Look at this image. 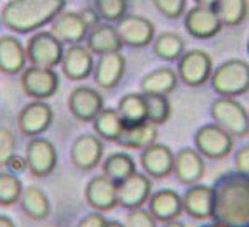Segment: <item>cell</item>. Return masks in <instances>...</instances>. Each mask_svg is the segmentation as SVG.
<instances>
[{"instance_id":"45","label":"cell","mask_w":249,"mask_h":227,"mask_svg":"<svg viewBox=\"0 0 249 227\" xmlns=\"http://www.w3.org/2000/svg\"><path fill=\"white\" fill-rule=\"evenodd\" d=\"M218 2H219V0H195V5L208 7V9H214Z\"/></svg>"},{"instance_id":"31","label":"cell","mask_w":249,"mask_h":227,"mask_svg":"<svg viewBox=\"0 0 249 227\" xmlns=\"http://www.w3.org/2000/svg\"><path fill=\"white\" fill-rule=\"evenodd\" d=\"M93 130L102 141L116 143L124 130V123L120 118L116 108H103L93 119Z\"/></svg>"},{"instance_id":"27","label":"cell","mask_w":249,"mask_h":227,"mask_svg":"<svg viewBox=\"0 0 249 227\" xmlns=\"http://www.w3.org/2000/svg\"><path fill=\"white\" fill-rule=\"evenodd\" d=\"M18 206L22 212L32 221H45L50 216L52 204L50 197L38 186H27L22 191V196L18 199Z\"/></svg>"},{"instance_id":"12","label":"cell","mask_w":249,"mask_h":227,"mask_svg":"<svg viewBox=\"0 0 249 227\" xmlns=\"http://www.w3.org/2000/svg\"><path fill=\"white\" fill-rule=\"evenodd\" d=\"M53 121V110L47 101H35L23 105V108L18 111L17 126L18 131L27 138H38L50 128Z\"/></svg>"},{"instance_id":"23","label":"cell","mask_w":249,"mask_h":227,"mask_svg":"<svg viewBox=\"0 0 249 227\" xmlns=\"http://www.w3.org/2000/svg\"><path fill=\"white\" fill-rule=\"evenodd\" d=\"M183 199V212L195 221H206L211 219L213 211V189L206 184H193L188 186Z\"/></svg>"},{"instance_id":"26","label":"cell","mask_w":249,"mask_h":227,"mask_svg":"<svg viewBox=\"0 0 249 227\" xmlns=\"http://www.w3.org/2000/svg\"><path fill=\"white\" fill-rule=\"evenodd\" d=\"M178 75L171 66H158L146 73L140 81V93L143 95H170L178 88Z\"/></svg>"},{"instance_id":"49","label":"cell","mask_w":249,"mask_h":227,"mask_svg":"<svg viewBox=\"0 0 249 227\" xmlns=\"http://www.w3.org/2000/svg\"><path fill=\"white\" fill-rule=\"evenodd\" d=\"M248 55H249V38H248Z\"/></svg>"},{"instance_id":"11","label":"cell","mask_w":249,"mask_h":227,"mask_svg":"<svg viewBox=\"0 0 249 227\" xmlns=\"http://www.w3.org/2000/svg\"><path fill=\"white\" fill-rule=\"evenodd\" d=\"M105 146L96 134L83 133L73 139L70 148V161L78 171L90 173L98 168L103 161Z\"/></svg>"},{"instance_id":"36","label":"cell","mask_w":249,"mask_h":227,"mask_svg":"<svg viewBox=\"0 0 249 227\" xmlns=\"http://www.w3.org/2000/svg\"><path fill=\"white\" fill-rule=\"evenodd\" d=\"M93 9L107 23H116L128 12V0H93Z\"/></svg>"},{"instance_id":"7","label":"cell","mask_w":249,"mask_h":227,"mask_svg":"<svg viewBox=\"0 0 249 227\" xmlns=\"http://www.w3.org/2000/svg\"><path fill=\"white\" fill-rule=\"evenodd\" d=\"M193 141H195V149L210 161H221L230 156L234 149V138L230 136L214 123H206L199 126Z\"/></svg>"},{"instance_id":"21","label":"cell","mask_w":249,"mask_h":227,"mask_svg":"<svg viewBox=\"0 0 249 227\" xmlns=\"http://www.w3.org/2000/svg\"><path fill=\"white\" fill-rule=\"evenodd\" d=\"M126 70V58L118 53H108L98 57L93 66V80L96 86L102 90H113L122 81Z\"/></svg>"},{"instance_id":"19","label":"cell","mask_w":249,"mask_h":227,"mask_svg":"<svg viewBox=\"0 0 249 227\" xmlns=\"http://www.w3.org/2000/svg\"><path fill=\"white\" fill-rule=\"evenodd\" d=\"M63 75L70 81H83L93 73L95 58L91 51L83 45H70L63 51L62 62H60Z\"/></svg>"},{"instance_id":"22","label":"cell","mask_w":249,"mask_h":227,"mask_svg":"<svg viewBox=\"0 0 249 227\" xmlns=\"http://www.w3.org/2000/svg\"><path fill=\"white\" fill-rule=\"evenodd\" d=\"M50 32L63 45H78L83 38H87L90 29L80 17L78 12H60L53 22L50 23Z\"/></svg>"},{"instance_id":"40","label":"cell","mask_w":249,"mask_h":227,"mask_svg":"<svg viewBox=\"0 0 249 227\" xmlns=\"http://www.w3.org/2000/svg\"><path fill=\"white\" fill-rule=\"evenodd\" d=\"M3 171H7V173L14 174V176H20V174H23L27 171V161L23 156H20V154H12V156L7 159V162L3 164Z\"/></svg>"},{"instance_id":"28","label":"cell","mask_w":249,"mask_h":227,"mask_svg":"<svg viewBox=\"0 0 249 227\" xmlns=\"http://www.w3.org/2000/svg\"><path fill=\"white\" fill-rule=\"evenodd\" d=\"M156 138H158V128L146 121L136 126H124L122 136L118 138L116 145L124 149L142 151L156 143Z\"/></svg>"},{"instance_id":"25","label":"cell","mask_w":249,"mask_h":227,"mask_svg":"<svg viewBox=\"0 0 249 227\" xmlns=\"http://www.w3.org/2000/svg\"><path fill=\"white\" fill-rule=\"evenodd\" d=\"M87 49L91 55H108L118 53L123 49V43L116 33L115 25L111 23H98L95 29H91L87 35Z\"/></svg>"},{"instance_id":"14","label":"cell","mask_w":249,"mask_h":227,"mask_svg":"<svg viewBox=\"0 0 249 227\" xmlns=\"http://www.w3.org/2000/svg\"><path fill=\"white\" fill-rule=\"evenodd\" d=\"M105 108V99L93 86L80 85L71 90L68 97V110L71 116L82 123H90Z\"/></svg>"},{"instance_id":"15","label":"cell","mask_w":249,"mask_h":227,"mask_svg":"<svg viewBox=\"0 0 249 227\" xmlns=\"http://www.w3.org/2000/svg\"><path fill=\"white\" fill-rule=\"evenodd\" d=\"M183 17H184L183 20L184 29H186V32L193 38H198V40L214 38L223 30V23H221L214 9L195 5L190 10L184 12Z\"/></svg>"},{"instance_id":"24","label":"cell","mask_w":249,"mask_h":227,"mask_svg":"<svg viewBox=\"0 0 249 227\" xmlns=\"http://www.w3.org/2000/svg\"><path fill=\"white\" fill-rule=\"evenodd\" d=\"M25 45L14 35L0 37V71L5 75H17L25 70Z\"/></svg>"},{"instance_id":"38","label":"cell","mask_w":249,"mask_h":227,"mask_svg":"<svg viewBox=\"0 0 249 227\" xmlns=\"http://www.w3.org/2000/svg\"><path fill=\"white\" fill-rule=\"evenodd\" d=\"M15 153H17V139L14 131L0 126V166L5 164L7 159Z\"/></svg>"},{"instance_id":"6","label":"cell","mask_w":249,"mask_h":227,"mask_svg":"<svg viewBox=\"0 0 249 227\" xmlns=\"http://www.w3.org/2000/svg\"><path fill=\"white\" fill-rule=\"evenodd\" d=\"M214 63H213L211 55L206 50L191 49L186 50L179 57L178 65H176V75L181 83L191 88H199L210 81Z\"/></svg>"},{"instance_id":"17","label":"cell","mask_w":249,"mask_h":227,"mask_svg":"<svg viewBox=\"0 0 249 227\" xmlns=\"http://www.w3.org/2000/svg\"><path fill=\"white\" fill-rule=\"evenodd\" d=\"M173 174L183 186L198 184L206 174V161L195 148H181L175 153Z\"/></svg>"},{"instance_id":"9","label":"cell","mask_w":249,"mask_h":227,"mask_svg":"<svg viewBox=\"0 0 249 227\" xmlns=\"http://www.w3.org/2000/svg\"><path fill=\"white\" fill-rule=\"evenodd\" d=\"M27 171L34 178H47L57 169L58 153L50 139L38 136L32 138L25 148Z\"/></svg>"},{"instance_id":"44","label":"cell","mask_w":249,"mask_h":227,"mask_svg":"<svg viewBox=\"0 0 249 227\" xmlns=\"http://www.w3.org/2000/svg\"><path fill=\"white\" fill-rule=\"evenodd\" d=\"M0 227H17V224H15V221L12 217L0 214Z\"/></svg>"},{"instance_id":"10","label":"cell","mask_w":249,"mask_h":227,"mask_svg":"<svg viewBox=\"0 0 249 227\" xmlns=\"http://www.w3.org/2000/svg\"><path fill=\"white\" fill-rule=\"evenodd\" d=\"M123 45L131 49H144L155 40V23L150 18L136 14H126L115 25Z\"/></svg>"},{"instance_id":"48","label":"cell","mask_w":249,"mask_h":227,"mask_svg":"<svg viewBox=\"0 0 249 227\" xmlns=\"http://www.w3.org/2000/svg\"><path fill=\"white\" fill-rule=\"evenodd\" d=\"M201 227H223V226H219V224H216V222H210V224H204Z\"/></svg>"},{"instance_id":"35","label":"cell","mask_w":249,"mask_h":227,"mask_svg":"<svg viewBox=\"0 0 249 227\" xmlns=\"http://www.w3.org/2000/svg\"><path fill=\"white\" fill-rule=\"evenodd\" d=\"M23 184L22 179L18 176L2 171L0 173V206L9 208L18 202L20 196H22Z\"/></svg>"},{"instance_id":"4","label":"cell","mask_w":249,"mask_h":227,"mask_svg":"<svg viewBox=\"0 0 249 227\" xmlns=\"http://www.w3.org/2000/svg\"><path fill=\"white\" fill-rule=\"evenodd\" d=\"M210 114L213 123L234 139L249 134V113L238 98L218 97L211 103Z\"/></svg>"},{"instance_id":"18","label":"cell","mask_w":249,"mask_h":227,"mask_svg":"<svg viewBox=\"0 0 249 227\" xmlns=\"http://www.w3.org/2000/svg\"><path fill=\"white\" fill-rule=\"evenodd\" d=\"M85 201L96 212H110L118 206L116 184L107 176H93L85 186Z\"/></svg>"},{"instance_id":"46","label":"cell","mask_w":249,"mask_h":227,"mask_svg":"<svg viewBox=\"0 0 249 227\" xmlns=\"http://www.w3.org/2000/svg\"><path fill=\"white\" fill-rule=\"evenodd\" d=\"M105 227H124V224L120 221H115V219H108Z\"/></svg>"},{"instance_id":"37","label":"cell","mask_w":249,"mask_h":227,"mask_svg":"<svg viewBox=\"0 0 249 227\" xmlns=\"http://www.w3.org/2000/svg\"><path fill=\"white\" fill-rule=\"evenodd\" d=\"M155 9L166 18H181L186 12L188 0H151Z\"/></svg>"},{"instance_id":"20","label":"cell","mask_w":249,"mask_h":227,"mask_svg":"<svg viewBox=\"0 0 249 227\" xmlns=\"http://www.w3.org/2000/svg\"><path fill=\"white\" fill-rule=\"evenodd\" d=\"M148 211L155 217L156 222L178 221L183 214V199L181 194L175 189H158L151 193L148 199Z\"/></svg>"},{"instance_id":"3","label":"cell","mask_w":249,"mask_h":227,"mask_svg":"<svg viewBox=\"0 0 249 227\" xmlns=\"http://www.w3.org/2000/svg\"><path fill=\"white\" fill-rule=\"evenodd\" d=\"M210 83L218 97H243L249 91V63L243 58L226 60L213 70Z\"/></svg>"},{"instance_id":"16","label":"cell","mask_w":249,"mask_h":227,"mask_svg":"<svg viewBox=\"0 0 249 227\" xmlns=\"http://www.w3.org/2000/svg\"><path fill=\"white\" fill-rule=\"evenodd\" d=\"M175 153L170 146L153 143L140 153V164L143 173L150 179H164L173 174Z\"/></svg>"},{"instance_id":"8","label":"cell","mask_w":249,"mask_h":227,"mask_svg":"<svg viewBox=\"0 0 249 227\" xmlns=\"http://www.w3.org/2000/svg\"><path fill=\"white\" fill-rule=\"evenodd\" d=\"M20 86L29 98L35 101H47L57 95L60 77L53 68H38L30 65L20 73Z\"/></svg>"},{"instance_id":"47","label":"cell","mask_w":249,"mask_h":227,"mask_svg":"<svg viewBox=\"0 0 249 227\" xmlns=\"http://www.w3.org/2000/svg\"><path fill=\"white\" fill-rule=\"evenodd\" d=\"M163 227H186V224H183L181 221H171V222L163 224Z\"/></svg>"},{"instance_id":"29","label":"cell","mask_w":249,"mask_h":227,"mask_svg":"<svg viewBox=\"0 0 249 227\" xmlns=\"http://www.w3.org/2000/svg\"><path fill=\"white\" fill-rule=\"evenodd\" d=\"M102 171L103 176L118 184L136 173V162L133 156H130L124 151H115L102 161Z\"/></svg>"},{"instance_id":"2","label":"cell","mask_w":249,"mask_h":227,"mask_svg":"<svg viewBox=\"0 0 249 227\" xmlns=\"http://www.w3.org/2000/svg\"><path fill=\"white\" fill-rule=\"evenodd\" d=\"M67 0H9L0 12V23L15 33L38 32L63 12Z\"/></svg>"},{"instance_id":"39","label":"cell","mask_w":249,"mask_h":227,"mask_svg":"<svg viewBox=\"0 0 249 227\" xmlns=\"http://www.w3.org/2000/svg\"><path fill=\"white\" fill-rule=\"evenodd\" d=\"M124 227H158V222L150 214V211L140 208V209L128 211Z\"/></svg>"},{"instance_id":"34","label":"cell","mask_w":249,"mask_h":227,"mask_svg":"<svg viewBox=\"0 0 249 227\" xmlns=\"http://www.w3.org/2000/svg\"><path fill=\"white\" fill-rule=\"evenodd\" d=\"M146 99V121L158 126L164 125L171 118V101L163 95H144Z\"/></svg>"},{"instance_id":"13","label":"cell","mask_w":249,"mask_h":227,"mask_svg":"<svg viewBox=\"0 0 249 227\" xmlns=\"http://www.w3.org/2000/svg\"><path fill=\"white\" fill-rule=\"evenodd\" d=\"M151 193H153V182L144 173L131 174L124 181L116 184V197H118V206H122L126 211H133L143 208L148 204Z\"/></svg>"},{"instance_id":"30","label":"cell","mask_w":249,"mask_h":227,"mask_svg":"<svg viewBox=\"0 0 249 227\" xmlns=\"http://www.w3.org/2000/svg\"><path fill=\"white\" fill-rule=\"evenodd\" d=\"M124 126H136L146 123V99L143 93H126L116 105Z\"/></svg>"},{"instance_id":"1","label":"cell","mask_w":249,"mask_h":227,"mask_svg":"<svg viewBox=\"0 0 249 227\" xmlns=\"http://www.w3.org/2000/svg\"><path fill=\"white\" fill-rule=\"evenodd\" d=\"M213 222L223 227H249V174L232 169L211 186Z\"/></svg>"},{"instance_id":"32","label":"cell","mask_w":249,"mask_h":227,"mask_svg":"<svg viewBox=\"0 0 249 227\" xmlns=\"http://www.w3.org/2000/svg\"><path fill=\"white\" fill-rule=\"evenodd\" d=\"M186 51V42L176 32H163L153 40V53L164 62H178Z\"/></svg>"},{"instance_id":"43","label":"cell","mask_w":249,"mask_h":227,"mask_svg":"<svg viewBox=\"0 0 249 227\" xmlns=\"http://www.w3.org/2000/svg\"><path fill=\"white\" fill-rule=\"evenodd\" d=\"M78 14H80V17H82V20L85 22V25L90 30L95 29V27L100 23V20H102L98 17V14H96V10L93 9V7H85V9H82Z\"/></svg>"},{"instance_id":"5","label":"cell","mask_w":249,"mask_h":227,"mask_svg":"<svg viewBox=\"0 0 249 227\" xmlns=\"http://www.w3.org/2000/svg\"><path fill=\"white\" fill-rule=\"evenodd\" d=\"M63 43L50 30H38L25 45L27 62L38 68H57L63 57Z\"/></svg>"},{"instance_id":"42","label":"cell","mask_w":249,"mask_h":227,"mask_svg":"<svg viewBox=\"0 0 249 227\" xmlns=\"http://www.w3.org/2000/svg\"><path fill=\"white\" fill-rule=\"evenodd\" d=\"M107 221L108 219L103 216L102 212H96V211H93V212L87 214L85 217L80 219L78 224L75 227H105Z\"/></svg>"},{"instance_id":"33","label":"cell","mask_w":249,"mask_h":227,"mask_svg":"<svg viewBox=\"0 0 249 227\" xmlns=\"http://www.w3.org/2000/svg\"><path fill=\"white\" fill-rule=\"evenodd\" d=\"M214 10L223 27H239L248 17L249 3L248 0H219Z\"/></svg>"},{"instance_id":"41","label":"cell","mask_w":249,"mask_h":227,"mask_svg":"<svg viewBox=\"0 0 249 227\" xmlns=\"http://www.w3.org/2000/svg\"><path fill=\"white\" fill-rule=\"evenodd\" d=\"M234 169L249 174V145H244L234 153Z\"/></svg>"}]
</instances>
